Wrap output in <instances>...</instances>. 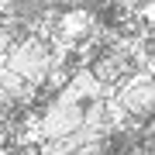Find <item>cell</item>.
I'll use <instances>...</instances> for the list:
<instances>
[{
    "label": "cell",
    "mask_w": 155,
    "mask_h": 155,
    "mask_svg": "<svg viewBox=\"0 0 155 155\" xmlns=\"http://www.w3.org/2000/svg\"><path fill=\"white\" fill-rule=\"evenodd\" d=\"M152 100H155V86H152V76H145V72H131L127 79H121L110 90V104L134 124L148 121Z\"/></svg>",
    "instance_id": "7a4b0ae2"
},
{
    "label": "cell",
    "mask_w": 155,
    "mask_h": 155,
    "mask_svg": "<svg viewBox=\"0 0 155 155\" xmlns=\"http://www.w3.org/2000/svg\"><path fill=\"white\" fill-rule=\"evenodd\" d=\"M0 66L7 72H14L17 79L38 86V93H41V83L55 72L52 69V45L45 38H35V35H21V38H14V45L7 48V55L0 59Z\"/></svg>",
    "instance_id": "6da1fadb"
}]
</instances>
